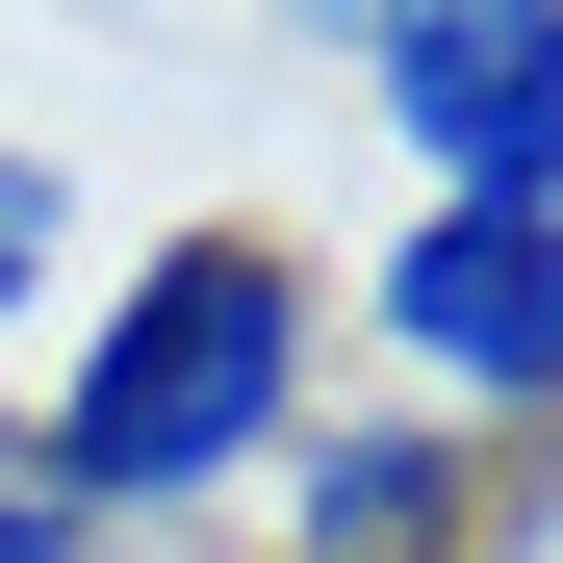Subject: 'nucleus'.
Wrapping results in <instances>:
<instances>
[{
  "label": "nucleus",
  "instance_id": "nucleus-5",
  "mask_svg": "<svg viewBox=\"0 0 563 563\" xmlns=\"http://www.w3.org/2000/svg\"><path fill=\"white\" fill-rule=\"evenodd\" d=\"M0 563H103V512H77V487H52L26 435H0Z\"/></svg>",
  "mask_w": 563,
  "mask_h": 563
},
{
  "label": "nucleus",
  "instance_id": "nucleus-3",
  "mask_svg": "<svg viewBox=\"0 0 563 563\" xmlns=\"http://www.w3.org/2000/svg\"><path fill=\"white\" fill-rule=\"evenodd\" d=\"M385 103L461 206H563V26H385Z\"/></svg>",
  "mask_w": 563,
  "mask_h": 563
},
{
  "label": "nucleus",
  "instance_id": "nucleus-4",
  "mask_svg": "<svg viewBox=\"0 0 563 563\" xmlns=\"http://www.w3.org/2000/svg\"><path fill=\"white\" fill-rule=\"evenodd\" d=\"M308 563H461V461L435 435H308Z\"/></svg>",
  "mask_w": 563,
  "mask_h": 563
},
{
  "label": "nucleus",
  "instance_id": "nucleus-2",
  "mask_svg": "<svg viewBox=\"0 0 563 563\" xmlns=\"http://www.w3.org/2000/svg\"><path fill=\"white\" fill-rule=\"evenodd\" d=\"M385 333L435 358L461 410H538V385H563V206H435V231L385 256Z\"/></svg>",
  "mask_w": 563,
  "mask_h": 563
},
{
  "label": "nucleus",
  "instance_id": "nucleus-6",
  "mask_svg": "<svg viewBox=\"0 0 563 563\" xmlns=\"http://www.w3.org/2000/svg\"><path fill=\"white\" fill-rule=\"evenodd\" d=\"M52 282V154H0V308Z\"/></svg>",
  "mask_w": 563,
  "mask_h": 563
},
{
  "label": "nucleus",
  "instance_id": "nucleus-1",
  "mask_svg": "<svg viewBox=\"0 0 563 563\" xmlns=\"http://www.w3.org/2000/svg\"><path fill=\"white\" fill-rule=\"evenodd\" d=\"M282 385H308V282L256 231H179V256H129V308H103V358H77V410L26 461L77 512H179L231 461H282Z\"/></svg>",
  "mask_w": 563,
  "mask_h": 563
}]
</instances>
